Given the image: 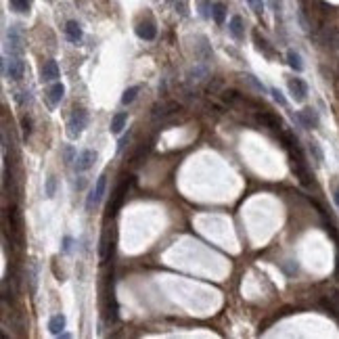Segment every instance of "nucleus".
Masks as SVG:
<instances>
[{"label": "nucleus", "instance_id": "6ab92c4d", "mask_svg": "<svg viewBox=\"0 0 339 339\" xmlns=\"http://www.w3.org/2000/svg\"><path fill=\"white\" fill-rule=\"evenodd\" d=\"M126 122H128V113H126V111L115 113V115H113V120H111V132H113V134H120V132L124 130Z\"/></svg>", "mask_w": 339, "mask_h": 339}, {"label": "nucleus", "instance_id": "dca6fc26", "mask_svg": "<svg viewBox=\"0 0 339 339\" xmlns=\"http://www.w3.org/2000/svg\"><path fill=\"white\" fill-rule=\"evenodd\" d=\"M9 49H11V53H15V55H19L23 51L21 36H19V30L17 28H11L9 30Z\"/></svg>", "mask_w": 339, "mask_h": 339}, {"label": "nucleus", "instance_id": "a211bd4d", "mask_svg": "<svg viewBox=\"0 0 339 339\" xmlns=\"http://www.w3.org/2000/svg\"><path fill=\"white\" fill-rule=\"evenodd\" d=\"M63 95H65V86L61 84V82H55V84L49 88V99H51L53 105L61 103V101H63Z\"/></svg>", "mask_w": 339, "mask_h": 339}, {"label": "nucleus", "instance_id": "5701e85b", "mask_svg": "<svg viewBox=\"0 0 339 339\" xmlns=\"http://www.w3.org/2000/svg\"><path fill=\"white\" fill-rule=\"evenodd\" d=\"M222 99H224V103H228V105H237V103L243 101V95L237 90H224L222 92Z\"/></svg>", "mask_w": 339, "mask_h": 339}, {"label": "nucleus", "instance_id": "423d86ee", "mask_svg": "<svg viewBox=\"0 0 339 339\" xmlns=\"http://www.w3.org/2000/svg\"><path fill=\"white\" fill-rule=\"evenodd\" d=\"M95 161H97V151H92V149L82 151V153L76 157V170L78 172H86L88 168L95 166Z\"/></svg>", "mask_w": 339, "mask_h": 339}, {"label": "nucleus", "instance_id": "a878e982", "mask_svg": "<svg viewBox=\"0 0 339 339\" xmlns=\"http://www.w3.org/2000/svg\"><path fill=\"white\" fill-rule=\"evenodd\" d=\"M310 153H312L314 159H316V163H322L324 155H322V149L318 147V143H310Z\"/></svg>", "mask_w": 339, "mask_h": 339}, {"label": "nucleus", "instance_id": "f8f14e48", "mask_svg": "<svg viewBox=\"0 0 339 339\" xmlns=\"http://www.w3.org/2000/svg\"><path fill=\"white\" fill-rule=\"evenodd\" d=\"M324 46H329V49H339V32L335 28H324L320 32V38H318Z\"/></svg>", "mask_w": 339, "mask_h": 339}, {"label": "nucleus", "instance_id": "7c9ffc66", "mask_svg": "<svg viewBox=\"0 0 339 339\" xmlns=\"http://www.w3.org/2000/svg\"><path fill=\"white\" fill-rule=\"evenodd\" d=\"M247 3H249V7H251V11H253L255 15H262L264 13V3H262V0H247Z\"/></svg>", "mask_w": 339, "mask_h": 339}, {"label": "nucleus", "instance_id": "39448f33", "mask_svg": "<svg viewBox=\"0 0 339 339\" xmlns=\"http://www.w3.org/2000/svg\"><path fill=\"white\" fill-rule=\"evenodd\" d=\"M289 92H291V97H293L297 103H303L308 97V86H306V82L299 80V78H293V80H289Z\"/></svg>", "mask_w": 339, "mask_h": 339}, {"label": "nucleus", "instance_id": "f257e3e1", "mask_svg": "<svg viewBox=\"0 0 339 339\" xmlns=\"http://www.w3.org/2000/svg\"><path fill=\"white\" fill-rule=\"evenodd\" d=\"M86 126H88V113H86L84 109H76L74 115H72V118H69V122H67V136L76 140L82 132H84Z\"/></svg>", "mask_w": 339, "mask_h": 339}, {"label": "nucleus", "instance_id": "1a4fd4ad", "mask_svg": "<svg viewBox=\"0 0 339 339\" xmlns=\"http://www.w3.org/2000/svg\"><path fill=\"white\" fill-rule=\"evenodd\" d=\"M255 120L258 124H262L264 128H270V130H280V120L270 111H258L255 113Z\"/></svg>", "mask_w": 339, "mask_h": 339}, {"label": "nucleus", "instance_id": "2eb2a0df", "mask_svg": "<svg viewBox=\"0 0 339 339\" xmlns=\"http://www.w3.org/2000/svg\"><path fill=\"white\" fill-rule=\"evenodd\" d=\"M228 30H230V36L235 38V40H243V36H245V28H243V19H241L239 15H235V17L230 19Z\"/></svg>", "mask_w": 339, "mask_h": 339}, {"label": "nucleus", "instance_id": "f03ea898", "mask_svg": "<svg viewBox=\"0 0 339 339\" xmlns=\"http://www.w3.org/2000/svg\"><path fill=\"white\" fill-rule=\"evenodd\" d=\"M105 189H107V174H101V176L97 178V184H95V189H92V193L88 195V201H86V209H95L97 203H101L103 199V195H105Z\"/></svg>", "mask_w": 339, "mask_h": 339}, {"label": "nucleus", "instance_id": "7ed1b4c3", "mask_svg": "<svg viewBox=\"0 0 339 339\" xmlns=\"http://www.w3.org/2000/svg\"><path fill=\"white\" fill-rule=\"evenodd\" d=\"M291 170H293V174L299 178V182L303 186H310L312 184L310 170H308V166H306V161H303V159H291Z\"/></svg>", "mask_w": 339, "mask_h": 339}, {"label": "nucleus", "instance_id": "4468645a", "mask_svg": "<svg viewBox=\"0 0 339 339\" xmlns=\"http://www.w3.org/2000/svg\"><path fill=\"white\" fill-rule=\"evenodd\" d=\"M65 36L69 42H80L82 40V28L78 21H67L65 23Z\"/></svg>", "mask_w": 339, "mask_h": 339}, {"label": "nucleus", "instance_id": "f3484780", "mask_svg": "<svg viewBox=\"0 0 339 339\" xmlns=\"http://www.w3.org/2000/svg\"><path fill=\"white\" fill-rule=\"evenodd\" d=\"M63 329H65V316L63 314H55V316L49 320V331L53 335H61Z\"/></svg>", "mask_w": 339, "mask_h": 339}, {"label": "nucleus", "instance_id": "393cba45", "mask_svg": "<svg viewBox=\"0 0 339 339\" xmlns=\"http://www.w3.org/2000/svg\"><path fill=\"white\" fill-rule=\"evenodd\" d=\"M138 92H140V86H130V88H126V90H124V95H122V103H124V105H130V103L136 99Z\"/></svg>", "mask_w": 339, "mask_h": 339}, {"label": "nucleus", "instance_id": "c85d7f7f", "mask_svg": "<svg viewBox=\"0 0 339 339\" xmlns=\"http://www.w3.org/2000/svg\"><path fill=\"white\" fill-rule=\"evenodd\" d=\"M74 157H76L74 147H72V145H67V147L63 149V161H65V163H72V161H76Z\"/></svg>", "mask_w": 339, "mask_h": 339}, {"label": "nucleus", "instance_id": "c9c22d12", "mask_svg": "<svg viewBox=\"0 0 339 339\" xmlns=\"http://www.w3.org/2000/svg\"><path fill=\"white\" fill-rule=\"evenodd\" d=\"M270 7H272L274 11H278V9H280V0H270Z\"/></svg>", "mask_w": 339, "mask_h": 339}, {"label": "nucleus", "instance_id": "473e14b6", "mask_svg": "<svg viewBox=\"0 0 339 339\" xmlns=\"http://www.w3.org/2000/svg\"><path fill=\"white\" fill-rule=\"evenodd\" d=\"M270 92H272V97H274V101H276V103L280 105V107H285V105H287V101H285V97H283V92H280L278 88H272Z\"/></svg>", "mask_w": 339, "mask_h": 339}, {"label": "nucleus", "instance_id": "ddd939ff", "mask_svg": "<svg viewBox=\"0 0 339 339\" xmlns=\"http://www.w3.org/2000/svg\"><path fill=\"white\" fill-rule=\"evenodd\" d=\"M40 76H42V80H46V82H55L57 78H59V65H57V61H53V59L46 61V63L42 65Z\"/></svg>", "mask_w": 339, "mask_h": 339}, {"label": "nucleus", "instance_id": "bb28decb", "mask_svg": "<svg viewBox=\"0 0 339 339\" xmlns=\"http://www.w3.org/2000/svg\"><path fill=\"white\" fill-rule=\"evenodd\" d=\"M55 191H57V178L49 176L46 178V197H55Z\"/></svg>", "mask_w": 339, "mask_h": 339}, {"label": "nucleus", "instance_id": "f704fd0d", "mask_svg": "<svg viewBox=\"0 0 339 339\" xmlns=\"http://www.w3.org/2000/svg\"><path fill=\"white\" fill-rule=\"evenodd\" d=\"M333 199H335V205L339 207V186H333Z\"/></svg>", "mask_w": 339, "mask_h": 339}, {"label": "nucleus", "instance_id": "9b49d317", "mask_svg": "<svg viewBox=\"0 0 339 339\" xmlns=\"http://www.w3.org/2000/svg\"><path fill=\"white\" fill-rule=\"evenodd\" d=\"M23 74H26V63H23L19 57H15V59H11L9 65H7V76L11 80H21Z\"/></svg>", "mask_w": 339, "mask_h": 339}, {"label": "nucleus", "instance_id": "2f4dec72", "mask_svg": "<svg viewBox=\"0 0 339 339\" xmlns=\"http://www.w3.org/2000/svg\"><path fill=\"white\" fill-rule=\"evenodd\" d=\"M245 80H247L249 82V84L255 88V90H260V92H264L266 88H264V84H262V82H258V80H255V76H251V74H247V76H245Z\"/></svg>", "mask_w": 339, "mask_h": 339}, {"label": "nucleus", "instance_id": "aec40b11", "mask_svg": "<svg viewBox=\"0 0 339 339\" xmlns=\"http://www.w3.org/2000/svg\"><path fill=\"white\" fill-rule=\"evenodd\" d=\"M212 17H214V21L218 23V26H222L224 19H226V7L222 3H214L212 5Z\"/></svg>", "mask_w": 339, "mask_h": 339}, {"label": "nucleus", "instance_id": "412c9836", "mask_svg": "<svg viewBox=\"0 0 339 339\" xmlns=\"http://www.w3.org/2000/svg\"><path fill=\"white\" fill-rule=\"evenodd\" d=\"M287 61L291 65V69H295V72H303V63H301V57L295 53V51H289L287 53Z\"/></svg>", "mask_w": 339, "mask_h": 339}, {"label": "nucleus", "instance_id": "72a5a7b5", "mask_svg": "<svg viewBox=\"0 0 339 339\" xmlns=\"http://www.w3.org/2000/svg\"><path fill=\"white\" fill-rule=\"evenodd\" d=\"M72 245H74V239H72V237H65V239H63V253L72 251Z\"/></svg>", "mask_w": 339, "mask_h": 339}, {"label": "nucleus", "instance_id": "e433bc0d", "mask_svg": "<svg viewBox=\"0 0 339 339\" xmlns=\"http://www.w3.org/2000/svg\"><path fill=\"white\" fill-rule=\"evenodd\" d=\"M172 3H176V0H172Z\"/></svg>", "mask_w": 339, "mask_h": 339}, {"label": "nucleus", "instance_id": "4be33fe9", "mask_svg": "<svg viewBox=\"0 0 339 339\" xmlns=\"http://www.w3.org/2000/svg\"><path fill=\"white\" fill-rule=\"evenodd\" d=\"M253 40H255V46H258V51H262L266 57H272V49L268 46V42L264 38H260V32H253Z\"/></svg>", "mask_w": 339, "mask_h": 339}, {"label": "nucleus", "instance_id": "cd10ccee", "mask_svg": "<svg viewBox=\"0 0 339 339\" xmlns=\"http://www.w3.org/2000/svg\"><path fill=\"white\" fill-rule=\"evenodd\" d=\"M21 128H23V136H30L32 134V118H28V115H23L21 118Z\"/></svg>", "mask_w": 339, "mask_h": 339}, {"label": "nucleus", "instance_id": "c756f323", "mask_svg": "<svg viewBox=\"0 0 339 339\" xmlns=\"http://www.w3.org/2000/svg\"><path fill=\"white\" fill-rule=\"evenodd\" d=\"M191 76H193V78H189L191 82H201L203 80L201 76H207V69L205 67H197V69H193V72H191Z\"/></svg>", "mask_w": 339, "mask_h": 339}, {"label": "nucleus", "instance_id": "0eeeda50", "mask_svg": "<svg viewBox=\"0 0 339 339\" xmlns=\"http://www.w3.org/2000/svg\"><path fill=\"white\" fill-rule=\"evenodd\" d=\"M176 111H180V105L176 101H168V103H161L153 109V120H163V118H170Z\"/></svg>", "mask_w": 339, "mask_h": 339}, {"label": "nucleus", "instance_id": "b1692460", "mask_svg": "<svg viewBox=\"0 0 339 339\" xmlns=\"http://www.w3.org/2000/svg\"><path fill=\"white\" fill-rule=\"evenodd\" d=\"M11 9L17 11V13H30L32 0H11Z\"/></svg>", "mask_w": 339, "mask_h": 339}, {"label": "nucleus", "instance_id": "6e6552de", "mask_svg": "<svg viewBox=\"0 0 339 339\" xmlns=\"http://www.w3.org/2000/svg\"><path fill=\"white\" fill-rule=\"evenodd\" d=\"M126 195H128V184L122 182L118 189H115V193H113V201L109 203V216H115V214H118V209L122 207V203H124V199H126Z\"/></svg>", "mask_w": 339, "mask_h": 339}, {"label": "nucleus", "instance_id": "20e7f679", "mask_svg": "<svg viewBox=\"0 0 339 339\" xmlns=\"http://www.w3.org/2000/svg\"><path fill=\"white\" fill-rule=\"evenodd\" d=\"M136 36H138L140 40H155V36H157L155 23L151 21V19H145V21L136 23Z\"/></svg>", "mask_w": 339, "mask_h": 339}, {"label": "nucleus", "instance_id": "9d476101", "mask_svg": "<svg viewBox=\"0 0 339 339\" xmlns=\"http://www.w3.org/2000/svg\"><path fill=\"white\" fill-rule=\"evenodd\" d=\"M297 120H299V124L303 126V128H308V130H312V128H316L318 126V115H316V111L314 109H301L299 113H297Z\"/></svg>", "mask_w": 339, "mask_h": 339}]
</instances>
